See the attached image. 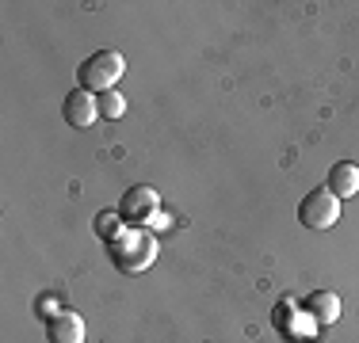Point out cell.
<instances>
[{
    "mask_svg": "<svg viewBox=\"0 0 359 343\" xmlns=\"http://www.w3.org/2000/svg\"><path fill=\"white\" fill-rule=\"evenodd\" d=\"M126 73V57L118 54V50H96V54H88L76 69V76H81V88L92 92V96H104V92H115L118 76Z\"/></svg>",
    "mask_w": 359,
    "mask_h": 343,
    "instance_id": "obj_1",
    "label": "cell"
},
{
    "mask_svg": "<svg viewBox=\"0 0 359 343\" xmlns=\"http://www.w3.org/2000/svg\"><path fill=\"white\" fill-rule=\"evenodd\" d=\"M111 260H115L118 271L142 274L145 267H153V260H157V237H153L149 229H126V233L111 244Z\"/></svg>",
    "mask_w": 359,
    "mask_h": 343,
    "instance_id": "obj_2",
    "label": "cell"
},
{
    "mask_svg": "<svg viewBox=\"0 0 359 343\" xmlns=\"http://www.w3.org/2000/svg\"><path fill=\"white\" fill-rule=\"evenodd\" d=\"M298 221L306 229H332L340 221V199L329 191V187H313L302 202H298Z\"/></svg>",
    "mask_w": 359,
    "mask_h": 343,
    "instance_id": "obj_3",
    "label": "cell"
},
{
    "mask_svg": "<svg viewBox=\"0 0 359 343\" xmlns=\"http://www.w3.org/2000/svg\"><path fill=\"white\" fill-rule=\"evenodd\" d=\"M157 210H161V199H157V191H153L149 183L130 187V191L118 199V214H123V221H126L130 229H145Z\"/></svg>",
    "mask_w": 359,
    "mask_h": 343,
    "instance_id": "obj_4",
    "label": "cell"
},
{
    "mask_svg": "<svg viewBox=\"0 0 359 343\" xmlns=\"http://www.w3.org/2000/svg\"><path fill=\"white\" fill-rule=\"evenodd\" d=\"M62 115H65V122H69L73 130H88V126L100 118V99L92 96V92H84V88H73L69 96L62 99Z\"/></svg>",
    "mask_w": 359,
    "mask_h": 343,
    "instance_id": "obj_5",
    "label": "cell"
},
{
    "mask_svg": "<svg viewBox=\"0 0 359 343\" xmlns=\"http://www.w3.org/2000/svg\"><path fill=\"white\" fill-rule=\"evenodd\" d=\"M302 313L310 316L313 324H337L340 321V298L332 290H313L302 302Z\"/></svg>",
    "mask_w": 359,
    "mask_h": 343,
    "instance_id": "obj_6",
    "label": "cell"
},
{
    "mask_svg": "<svg viewBox=\"0 0 359 343\" xmlns=\"http://www.w3.org/2000/svg\"><path fill=\"white\" fill-rule=\"evenodd\" d=\"M50 343H84V316L73 309H62L54 321H46Z\"/></svg>",
    "mask_w": 359,
    "mask_h": 343,
    "instance_id": "obj_7",
    "label": "cell"
},
{
    "mask_svg": "<svg viewBox=\"0 0 359 343\" xmlns=\"http://www.w3.org/2000/svg\"><path fill=\"white\" fill-rule=\"evenodd\" d=\"M329 187L337 199H355L359 195V168L352 164V160H337V164L329 168Z\"/></svg>",
    "mask_w": 359,
    "mask_h": 343,
    "instance_id": "obj_8",
    "label": "cell"
},
{
    "mask_svg": "<svg viewBox=\"0 0 359 343\" xmlns=\"http://www.w3.org/2000/svg\"><path fill=\"white\" fill-rule=\"evenodd\" d=\"M126 229H130V225L123 221V214H118V210H100V214H96V233L104 237L107 244H115V240L123 237Z\"/></svg>",
    "mask_w": 359,
    "mask_h": 343,
    "instance_id": "obj_9",
    "label": "cell"
},
{
    "mask_svg": "<svg viewBox=\"0 0 359 343\" xmlns=\"http://www.w3.org/2000/svg\"><path fill=\"white\" fill-rule=\"evenodd\" d=\"M100 99V118H111V122H115V118H123L126 115V96L123 92H104V96H96Z\"/></svg>",
    "mask_w": 359,
    "mask_h": 343,
    "instance_id": "obj_10",
    "label": "cell"
},
{
    "mask_svg": "<svg viewBox=\"0 0 359 343\" xmlns=\"http://www.w3.org/2000/svg\"><path fill=\"white\" fill-rule=\"evenodd\" d=\"M35 309H39V316H46V321H54V316L62 313V309H57V298H54V294H42Z\"/></svg>",
    "mask_w": 359,
    "mask_h": 343,
    "instance_id": "obj_11",
    "label": "cell"
},
{
    "mask_svg": "<svg viewBox=\"0 0 359 343\" xmlns=\"http://www.w3.org/2000/svg\"><path fill=\"white\" fill-rule=\"evenodd\" d=\"M168 225H172V218H168L165 210H157V214L149 218V225H145V229H168Z\"/></svg>",
    "mask_w": 359,
    "mask_h": 343,
    "instance_id": "obj_12",
    "label": "cell"
}]
</instances>
